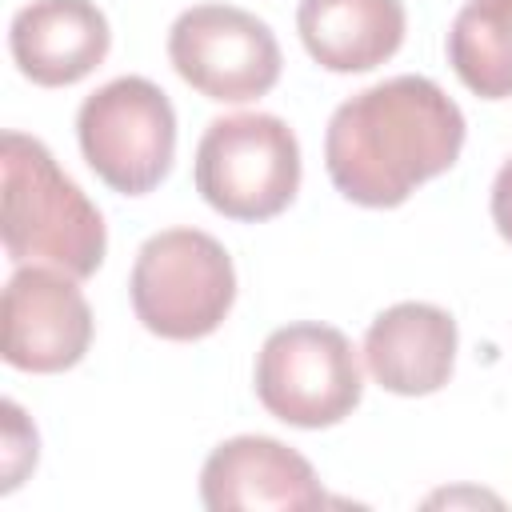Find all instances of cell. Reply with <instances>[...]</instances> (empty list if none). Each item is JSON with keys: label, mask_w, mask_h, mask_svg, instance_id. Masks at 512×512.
I'll return each mask as SVG.
<instances>
[{"label": "cell", "mask_w": 512, "mask_h": 512, "mask_svg": "<svg viewBox=\"0 0 512 512\" xmlns=\"http://www.w3.org/2000/svg\"><path fill=\"white\" fill-rule=\"evenodd\" d=\"M464 148L460 104L428 76H392L348 96L324 132V164L340 196L396 208L448 172Z\"/></svg>", "instance_id": "6da1fadb"}, {"label": "cell", "mask_w": 512, "mask_h": 512, "mask_svg": "<svg viewBox=\"0 0 512 512\" xmlns=\"http://www.w3.org/2000/svg\"><path fill=\"white\" fill-rule=\"evenodd\" d=\"M0 232L16 264H48L88 280L104 264L108 232L100 208L60 172L56 156L24 132L0 140Z\"/></svg>", "instance_id": "7a4b0ae2"}, {"label": "cell", "mask_w": 512, "mask_h": 512, "mask_svg": "<svg viewBox=\"0 0 512 512\" xmlns=\"http://www.w3.org/2000/svg\"><path fill=\"white\" fill-rule=\"evenodd\" d=\"M136 320L164 340L212 336L236 300V268L224 244L200 228H168L140 244L128 276Z\"/></svg>", "instance_id": "3957f363"}, {"label": "cell", "mask_w": 512, "mask_h": 512, "mask_svg": "<svg viewBox=\"0 0 512 512\" xmlns=\"http://www.w3.org/2000/svg\"><path fill=\"white\" fill-rule=\"evenodd\" d=\"M300 188L296 132L272 112H236L204 128L196 144V192L228 220H272Z\"/></svg>", "instance_id": "277c9868"}, {"label": "cell", "mask_w": 512, "mask_h": 512, "mask_svg": "<svg viewBox=\"0 0 512 512\" xmlns=\"http://www.w3.org/2000/svg\"><path fill=\"white\" fill-rule=\"evenodd\" d=\"M76 136L88 168L124 196L152 192L176 156V112L160 84L116 76L76 112Z\"/></svg>", "instance_id": "5b68a950"}, {"label": "cell", "mask_w": 512, "mask_h": 512, "mask_svg": "<svg viewBox=\"0 0 512 512\" xmlns=\"http://www.w3.org/2000/svg\"><path fill=\"white\" fill-rule=\"evenodd\" d=\"M360 392V360L348 336L332 324L276 328L256 356V396L292 428L340 424L360 404Z\"/></svg>", "instance_id": "8992f818"}, {"label": "cell", "mask_w": 512, "mask_h": 512, "mask_svg": "<svg viewBox=\"0 0 512 512\" xmlns=\"http://www.w3.org/2000/svg\"><path fill=\"white\" fill-rule=\"evenodd\" d=\"M168 60L184 84L220 104H244L280 80V44L272 28L232 4H196L168 32Z\"/></svg>", "instance_id": "52a82bcc"}, {"label": "cell", "mask_w": 512, "mask_h": 512, "mask_svg": "<svg viewBox=\"0 0 512 512\" xmlns=\"http://www.w3.org/2000/svg\"><path fill=\"white\" fill-rule=\"evenodd\" d=\"M4 360L20 372H64L92 344V308L76 276L48 264H20L4 284Z\"/></svg>", "instance_id": "ba28073f"}, {"label": "cell", "mask_w": 512, "mask_h": 512, "mask_svg": "<svg viewBox=\"0 0 512 512\" xmlns=\"http://www.w3.org/2000/svg\"><path fill=\"white\" fill-rule=\"evenodd\" d=\"M200 500L212 512L320 508L324 488L312 464L272 436H232L200 468Z\"/></svg>", "instance_id": "9c48e42d"}, {"label": "cell", "mask_w": 512, "mask_h": 512, "mask_svg": "<svg viewBox=\"0 0 512 512\" xmlns=\"http://www.w3.org/2000/svg\"><path fill=\"white\" fill-rule=\"evenodd\" d=\"M112 32L92 0H32L12 16L8 48L40 88H68L108 56Z\"/></svg>", "instance_id": "30bf717a"}, {"label": "cell", "mask_w": 512, "mask_h": 512, "mask_svg": "<svg viewBox=\"0 0 512 512\" xmlns=\"http://www.w3.org/2000/svg\"><path fill=\"white\" fill-rule=\"evenodd\" d=\"M364 364L396 396L440 392L456 364V320L424 300L392 304L364 332Z\"/></svg>", "instance_id": "8fae6325"}, {"label": "cell", "mask_w": 512, "mask_h": 512, "mask_svg": "<svg viewBox=\"0 0 512 512\" xmlns=\"http://www.w3.org/2000/svg\"><path fill=\"white\" fill-rule=\"evenodd\" d=\"M296 32L328 72H368L404 44L400 0H300Z\"/></svg>", "instance_id": "7c38bea8"}, {"label": "cell", "mask_w": 512, "mask_h": 512, "mask_svg": "<svg viewBox=\"0 0 512 512\" xmlns=\"http://www.w3.org/2000/svg\"><path fill=\"white\" fill-rule=\"evenodd\" d=\"M448 64L468 92L512 96V0H468L448 28Z\"/></svg>", "instance_id": "4fadbf2b"}, {"label": "cell", "mask_w": 512, "mask_h": 512, "mask_svg": "<svg viewBox=\"0 0 512 512\" xmlns=\"http://www.w3.org/2000/svg\"><path fill=\"white\" fill-rule=\"evenodd\" d=\"M492 224L512 244V160H504L492 180Z\"/></svg>", "instance_id": "5bb4252c"}]
</instances>
